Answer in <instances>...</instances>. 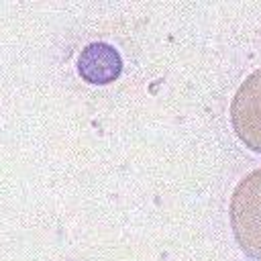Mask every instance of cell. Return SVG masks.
<instances>
[{
	"mask_svg": "<svg viewBox=\"0 0 261 261\" xmlns=\"http://www.w3.org/2000/svg\"><path fill=\"white\" fill-rule=\"evenodd\" d=\"M228 218L241 251L253 261H261V169L247 173L237 184Z\"/></svg>",
	"mask_w": 261,
	"mask_h": 261,
	"instance_id": "obj_1",
	"label": "cell"
},
{
	"mask_svg": "<svg viewBox=\"0 0 261 261\" xmlns=\"http://www.w3.org/2000/svg\"><path fill=\"white\" fill-rule=\"evenodd\" d=\"M230 124L245 147L261 153V67L239 86L230 102Z\"/></svg>",
	"mask_w": 261,
	"mask_h": 261,
	"instance_id": "obj_2",
	"label": "cell"
},
{
	"mask_svg": "<svg viewBox=\"0 0 261 261\" xmlns=\"http://www.w3.org/2000/svg\"><path fill=\"white\" fill-rule=\"evenodd\" d=\"M77 71L86 82L94 86H104L120 75L122 57L108 43H90L82 49L77 57Z\"/></svg>",
	"mask_w": 261,
	"mask_h": 261,
	"instance_id": "obj_3",
	"label": "cell"
}]
</instances>
